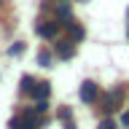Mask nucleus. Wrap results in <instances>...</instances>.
Returning <instances> with one entry per match:
<instances>
[{
  "mask_svg": "<svg viewBox=\"0 0 129 129\" xmlns=\"http://www.w3.org/2000/svg\"><path fill=\"white\" fill-rule=\"evenodd\" d=\"M56 16H59V22H62V24L70 22L73 11H70V3H67V0H59V6H56Z\"/></svg>",
  "mask_w": 129,
  "mask_h": 129,
  "instance_id": "39448f33",
  "label": "nucleus"
},
{
  "mask_svg": "<svg viewBox=\"0 0 129 129\" xmlns=\"http://www.w3.org/2000/svg\"><path fill=\"white\" fill-rule=\"evenodd\" d=\"M126 35H129V27H126Z\"/></svg>",
  "mask_w": 129,
  "mask_h": 129,
  "instance_id": "f8f14e48",
  "label": "nucleus"
},
{
  "mask_svg": "<svg viewBox=\"0 0 129 129\" xmlns=\"http://www.w3.org/2000/svg\"><path fill=\"white\" fill-rule=\"evenodd\" d=\"M35 32H38L40 38H54V35H56V24H51V22H38V24H35Z\"/></svg>",
  "mask_w": 129,
  "mask_h": 129,
  "instance_id": "f03ea898",
  "label": "nucleus"
},
{
  "mask_svg": "<svg viewBox=\"0 0 129 129\" xmlns=\"http://www.w3.org/2000/svg\"><path fill=\"white\" fill-rule=\"evenodd\" d=\"M64 27H67V35H70V40H75V43H78V40H83V35H86V32H83V27H81V24L67 22Z\"/></svg>",
  "mask_w": 129,
  "mask_h": 129,
  "instance_id": "423d86ee",
  "label": "nucleus"
},
{
  "mask_svg": "<svg viewBox=\"0 0 129 129\" xmlns=\"http://www.w3.org/2000/svg\"><path fill=\"white\" fill-rule=\"evenodd\" d=\"M56 54L62 56V59L75 56V46H73V40H62V43H56Z\"/></svg>",
  "mask_w": 129,
  "mask_h": 129,
  "instance_id": "20e7f679",
  "label": "nucleus"
},
{
  "mask_svg": "<svg viewBox=\"0 0 129 129\" xmlns=\"http://www.w3.org/2000/svg\"><path fill=\"white\" fill-rule=\"evenodd\" d=\"M0 3H3V0H0Z\"/></svg>",
  "mask_w": 129,
  "mask_h": 129,
  "instance_id": "ddd939ff",
  "label": "nucleus"
},
{
  "mask_svg": "<svg viewBox=\"0 0 129 129\" xmlns=\"http://www.w3.org/2000/svg\"><path fill=\"white\" fill-rule=\"evenodd\" d=\"M32 86H35V81L30 75H24L22 78V94H32Z\"/></svg>",
  "mask_w": 129,
  "mask_h": 129,
  "instance_id": "0eeeda50",
  "label": "nucleus"
},
{
  "mask_svg": "<svg viewBox=\"0 0 129 129\" xmlns=\"http://www.w3.org/2000/svg\"><path fill=\"white\" fill-rule=\"evenodd\" d=\"M100 129H116L113 118H105V121H100Z\"/></svg>",
  "mask_w": 129,
  "mask_h": 129,
  "instance_id": "1a4fd4ad",
  "label": "nucleus"
},
{
  "mask_svg": "<svg viewBox=\"0 0 129 129\" xmlns=\"http://www.w3.org/2000/svg\"><path fill=\"white\" fill-rule=\"evenodd\" d=\"M22 48H24L22 43H14V46H11V54H14V56H16V54H22Z\"/></svg>",
  "mask_w": 129,
  "mask_h": 129,
  "instance_id": "9d476101",
  "label": "nucleus"
},
{
  "mask_svg": "<svg viewBox=\"0 0 129 129\" xmlns=\"http://www.w3.org/2000/svg\"><path fill=\"white\" fill-rule=\"evenodd\" d=\"M121 124H124V126H126V129H129V110H126V113H124V116H121Z\"/></svg>",
  "mask_w": 129,
  "mask_h": 129,
  "instance_id": "9b49d317",
  "label": "nucleus"
},
{
  "mask_svg": "<svg viewBox=\"0 0 129 129\" xmlns=\"http://www.w3.org/2000/svg\"><path fill=\"white\" fill-rule=\"evenodd\" d=\"M48 94H51V83H46V81H40V83L32 86V97L35 100H48Z\"/></svg>",
  "mask_w": 129,
  "mask_h": 129,
  "instance_id": "7ed1b4c3",
  "label": "nucleus"
},
{
  "mask_svg": "<svg viewBox=\"0 0 129 129\" xmlns=\"http://www.w3.org/2000/svg\"><path fill=\"white\" fill-rule=\"evenodd\" d=\"M81 102H86V105H91L97 100V97H100V89H97V83L94 81H83V83H81Z\"/></svg>",
  "mask_w": 129,
  "mask_h": 129,
  "instance_id": "f257e3e1",
  "label": "nucleus"
},
{
  "mask_svg": "<svg viewBox=\"0 0 129 129\" xmlns=\"http://www.w3.org/2000/svg\"><path fill=\"white\" fill-rule=\"evenodd\" d=\"M38 64H40V67H48V64H51V54H48L46 48L38 51Z\"/></svg>",
  "mask_w": 129,
  "mask_h": 129,
  "instance_id": "6e6552de",
  "label": "nucleus"
}]
</instances>
